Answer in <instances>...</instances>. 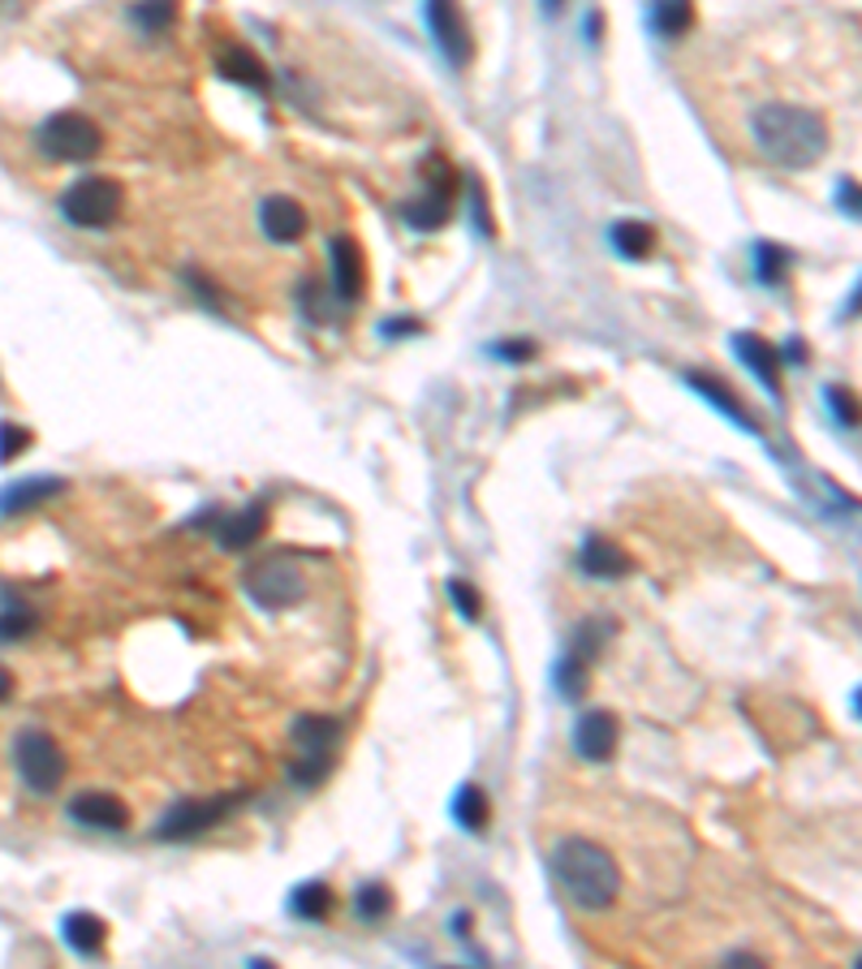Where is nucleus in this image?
Listing matches in <instances>:
<instances>
[{"label": "nucleus", "mask_w": 862, "mask_h": 969, "mask_svg": "<svg viewBox=\"0 0 862 969\" xmlns=\"http://www.w3.org/2000/svg\"><path fill=\"white\" fill-rule=\"evenodd\" d=\"M751 134H755V147L781 168H811L824 160L832 143L829 121L797 104H763L751 117Z\"/></svg>", "instance_id": "obj_1"}, {"label": "nucleus", "mask_w": 862, "mask_h": 969, "mask_svg": "<svg viewBox=\"0 0 862 969\" xmlns=\"http://www.w3.org/2000/svg\"><path fill=\"white\" fill-rule=\"evenodd\" d=\"M552 871L569 901L582 913H599L621 897V867L617 858L587 836H565L552 853Z\"/></svg>", "instance_id": "obj_2"}, {"label": "nucleus", "mask_w": 862, "mask_h": 969, "mask_svg": "<svg viewBox=\"0 0 862 969\" xmlns=\"http://www.w3.org/2000/svg\"><path fill=\"white\" fill-rule=\"evenodd\" d=\"M35 143H39V151L52 156V160L82 164V160H91V156H100L104 134L100 126H96L91 117H82V112H52V117L39 126Z\"/></svg>", "instance_id": "obj_3"}, {"label": "nucleus", "mask_w": 862, "mask_h": 969, "mask_svg": "<svg viewBox=\"0 0 862 969\" xmlns=\"http://www.w3.org/2000/svg\"><path fill=\"white\" fill-rule=\"evenodd\" d=\"M61 216L78 228H108L121 216V186L112 177H78L61 194Z\"/></svg>", "instance_id": "obj_4"}, {"label": "nucleus", "mask_w": 862, "mask_h": 969, "mask_svg": "<svg viewBox=\"0 0 862 969\" xmlns=\"http://www.w3.org/2000/svg\"><path fill=\"white\" fill-rule=\"evenodd\" d=\"M246 590H251V599L267 608V613H285V608H294L302 595H306V581L302 574L294 569V560L281 551V556H264V560H255L251 569H246Z\"/></svg>", "instance_id": "obj_5"}, {"label": "nucleus", "mask_w": 862, "mask_h": 969, "mask_svg": "<svg viewBox=\"0 0 862 969\" xmlns=\"http://www.w3.org/2000/svg\"><path fill=\"white\" fill-rule=\"evenodd\" d=\"M13 758H18V775L27 780L31 793H43V797H48V793L61 789V780H66V754H61V745L52 742L43 728L18 733Z\"/></svg>", "instance_id": "obj_6"}, {"label": "nucleus", "mask_w": 862, "mask_h": 969, "mask_svg": "<svg viewBox=\"0 0 862 969\" xmlns=\"http://www.w3.org/2000/svg\"><path fill=\"white\" fill-rule=\"evenodd\" d=\"M341 737V724L329 720V715H298V724H294V742H298V763L290 767L294 775V784L302 789H311V784H320L324 775H329V745Z\"/></svg>", "instance_id": "obj_7"}, {"label": "nucleus", "mask_w": 862, "mask_h": 969, "mask_svg": "<svg viewBox=\"0 0 862 969\" xmlns=\"http://www.w3.org/2000/svg\"><path fill=\"white\" fill-rule=\"evenodd\" d=\"M242 797H212V802H199V797H186V802H177V806H168V814L156 823V836L160 840H190V836H203V832H212L233 806H237Z\"/></svg>", "instance_id": "obj_8"}, {"label": "nucleus", "mask_w": 862, "mask_h": 969, "mask_svg": "<svg viewBox=\"0 0 862 969\" xmlns=\"http://www.w3.org/2000/svg\"><path fill=\"white\" fill-rule=\"evenodd\" d=\"M435 182H428V194L423 198H410L405 207H401V221L410 228H419V233H431V228H444L449 225V212H453V190H458V182H453V173L444 168V160H435Z\"/></svg>", "instance_id": "obj_9"}, {"label": "nucleus", "mask_w": 862, "mask_h": 969, "mask_svg": "<svg viewBox=\"0 0 862 969\" xmlns=\"http://www.w3.org/2000/svg\"><path fill=\"white\" fill-rule=\"evenodd\" d=\"M617 737H621V724H617V715L613 711H587L578 724H574V750H578V758H587V763H608L613 758V750H617Z\"/></svg>", "instance_id": "obj_10"}, {"label": "nucleus", "mask_w": 862, "mask_h": 969, "mask_svg": "<svg viewBox=\"0 0 862 969\" xmlns=\"http://www.w3.org/2000/svg\"><path fill=\"white\" fill-rule=\"evenodd\" d=\"M428 27H431L435 48H440L449 61L453 65L470 61V27H466V18H462L458 4H444V0L428 4Z\"/></svg>", "instance_id": "obj_11"}, {"label": "nucleus", "mask_w": 862, "mask_h": 969, "mask_svg": "<svg viewBox=\"0 0 862 969\" xmlns=\"http://www.w3.org/2000/svg\"><path fill=\"white\" fill-rule=\"evenodd\" d=\"M259 228H264L267 242L290 246V242H298L302 233H306V212H302L298 198H290V194H267L264 203H259Z\"/></svg>", "instance_id": "obj_12"}, {"label": "nucleus", "mask_w": 862, "mask_h": 969, "mask_svg": "<svg viewBox=\"0 0 862 969\" xmlns=\"http://www.w3.org/2000/svg\"><path fill=\"white\" fill-rule=\"evenodd\" d=\"M69 819L82 828H96V832H126L130 828V810L112 793H78L69 802Z\"/></svg>", "instance_id": "obj_13"}, {"label": "nucleus", "mask_w": 862, "mask_h": 969, "mask_svg": "<svg viewBox=\"0 0 862 969\" xmlns=\"http://www.w3.org/2000/svg\"><path fill=\"white\" fill-rule=\"evenodd\" d=\"M329 263H332V293L341 302H359L363 297V251L354 237H332L329 242Z\"/></svg>", "instance_id": "obj_14"}, {"label": "nucleus", "mask_w": 862, "mask_h": 969, "mask_svg": "<svg viewBox=\"0 0 862 969\" xmlns=\"http://www.w3.org/2000/svg\"><path fill=\"white\" fill-rule=\"evenodd\" d=\"M733 350H737L746 371L760 375V384L767 388V392L781 397V350H776L767 336H760V332H737V336H733Z\"/></svg>", "instance_id": "obj_15"}, {"label": "nucleus", "mask_w": 862, "mask_h": 969, "mask_svg": "<svg viewBox=\"0 0 862 969\" xmlns=\"http://www.w3.org/2000/svg\"><path fill=\"white\" fill-rule=\"evenodd\" d=\"M578 569H582L587 578L617 581V578H630V574H634V560L621 548H617L613 539H604V535H591V539L582 544V551H578Z\"/></svg>", "instance_id": "obj_16"}, {"label": "nucleus", "mask_w": 862, "mask_h": 969, "mask_svg": "<svg viewBox=\"0 0 862 969\" xmlns=\"http://www.w3.org/2000/svg\"><path fill=\"white\" fill-rule=\"evenodd\" d=\"M216 69H221V78L242 82V87H251V91H267V87H272L267 65L259 61L251 48H242V43H225V48L216 52Z\"/></svg>", "instance_id": "obj_17"}, {"label": "nucleus", "mask_w": 862, "mask_h": 969, "mask_svg": "<svg viewBox=\"0 0 862 969\" xmlns=\"http://www.w3.org/2000/svg\"><path fill=\"white\" fill-rule=\"evenodd\" d=\"M267 530V505H246L242 513H233L221 521V530H216V539H221V548L229 551H246L251 544H259V535Z\"/></svg>", "instance_id": "obj_18"}, {"label": "nucleus", "mask_w": 862, "mask_h": 969, "mask_svg": "<svg viewBox=\"0 0 862 969\" xmlns=\"http://www.w3.org/2000/svg\"><path fill=\"white\" fill-rule=\"evenodd\" d=\"M61 936L74 952H82V957H96L104 948V939H108V922L96 918V913H69L66 922H61Z\"/></svg>", "instance_id": "obj_19"}, {"label": "nucleus", "mask_w": 862, "mask_h": 969, "mask_svg": "<svg viewBox=\"0 0 862 969\" xmlns=\"http://www.w3.org/2000/svg\"><path fill=\"white\" fill-rule=\"evenodd\" d=\"M61 479H27V483H13L0 491V513H27L35 505H43V500H52L57 491H61Z\"/></svg>", "instance_id": "obj_20"}, {"label": "nucleus", "mask_w": 862, "mask_h": 969, "mask_svg": "<svg viewBox=\"0 0 862 969\" xmlns=\"http://www.w3.org/2000/svg\"><path fill=\"white\" fill-rule=\"evenodd\" d=\"M608 242L621 258H652L656 251V228L638 225V221H617L608 228Z\"/></svg>", "instance_id": "obj_21"}, {"label": "nucleus", "mask_w": 862, "mask_h": 969, "mask_svg": "<svg viewBox=\"0 0 862 969\" xmlns=\"http://www.w3.org/2000/svg\"><path fill=\"white\" fill-rule=\"evenodd\" d=\"M690 384H695L698 392H703V397L716 405V410H725V414H729L737 427H746V431H760V427H755V419H751V410H746V405H742V401H737V397H733L729 388L721 384L716 375H698V371H695V375H690Z\"/></svg>", "instance_id": "obj_22"}, {"label": "nucleus", "mask_w": 862, "mask_h": 969, "mask_svg": "<svg viewBox=\"0 0 862 969\" xmlns=\"http://www.w3.org/2000/svg\"><path fill=\"white\" fill-rule=\"evenodd\" d=\"M290 909H294L298 918H306V922H320V918H329V909H332V888L320 883V879H311V883H302L298 892H294Z\"/></svg>", "instance_id": "obj_23"}, {"label": "nucleus", "mask_w": 862, "mask_h": 969, "mask_svg": "<svg viewBox=\"0 0 862 969\" xmlns=\"http://www.w3.org/2000/svg\"><path fill=\"white\" fill-rule=\"evenodd\" d=\"M458 823H462L466 832H483L488 828V819H492V810H488V797H483V789H474V784H466L462 793H458Z\"/></svg>", "instance_id": "obj_24"}, {"label": "nucleus", "mask_w": 862, "mask_h": 969, "mask_svg": "<svg viewBox=\"0 0 862 969\" xmlns=\"http://www.w3.org/2000/svg\"><path fill=\"white\" fill-rule=\"evenodd\" d=\"M652 27H656L664 39H677L682 31L695 27V9H690V4H656V9H652Z\"/></svg>", "instance_id": "obj_25"}, {"label": "nucleus", "mask_w": 862, "mask_h": 969, "mask_svg": "<svg viewBox=\"0 0 862 969\" xmlns=\"http://www.w3.org/2000/svg\"><path fill=\"white\" fill-rule=\"evenodd\" d=\"M755 267H760L763 285H781L785 281V267H790V255L772 242H755Z\"/></svg>", "instance_id": "obj_26"}, {"label": "nucleus", "mask_w": 862, "mask_h": 969, "mask_svg": "<svg viewBox=\"0 0 862 969\" xmlns=\"http://www.w3.org/2000/svg\"><path fill=\"white\" fill-rule=\"evenodd\" d=\"M354 909H359L363 922H380V918H389V909H393V892H389L384 883H366V888H359Z\"/></svg>", "instance_id": "obj_27"}, {"label": "nucleus", "mask_w": 862, "mask_h": 969, "mask_svg": "<svg viewBox=\"0 0 862 969\" xmlns=\"http://www.w3.org/2000/svg\"><path fill=\"white\" fill-rule=\"evenodd\" d=\"M298 306H302V315H306L311 323H329V315H332L329 285H320V281H302V285H298Z\"/></svg>", "instance_id": "obj_28"}, {"label": "nucleus", "mask_w": 862, "mask_h": 969, "mask_svg": "<svg viewBox=\"0 0 862 969\" xmlns=\"http://www.w3.org/2000/svg\"><path fill=\"white\" fill-rule=\"evenodd\" d=\"M604 638H608V620H582L578 634H574V643H569V655H578V659L591 664L599 655V646H604Z\"/></svg>", "instance_id": "obj_29"}, {"label": "nucleus", "mask_w": 862, "mask_h": 969, "mask_svg": "<svg viewBox=\"0 0 862 969\" xmlns=\"http://www.w3.org/2000/svg\"><path fill=\"white\" fill-rule=\"evenodd\" d=\"M587 659H578V655H565L561 659V668H557V685H561V694L565 698H582L587 694Z\"/></svg>", "instance_id": "obj_30"}, {"label": "nucleus", "mask_w": 862, "mask_h": 969, "mask_svg": "<svg viewBox=\"0 0 862 969\" xmlns=\"http://www.w3.org/2000/svg\"><path fill=\"white\" fill-rule=\"evenodd\" d=\"M130 18L138 27H147V31H165V27H173L177 9H173V4H156V9H151V4H134Z\"/></svg>", "instance_id": "obj_31"}, {"label": "nucleus", "mask_w": 862, "mask_h": 969, "mask_svg": "<svg viewBox=\"0 0 862 969\" xmlns=\"http://www.w3.org/2000/svg\"><path fill=\"white\" fill-rule=\"evenodd\" d=\"M31 444V431L27 427H13V422H0V461H13L18 452Z\"/></svg>", "instance_id": "obj_32"}, {"label": "nucleus", "mask_w": 862, "mask_h": 969, "mask_svg": "<svg viewBox=\"0 0 862 969\" xmlns=\"http://www.w3.org/2000/svg\"><path fill=\"white\" fill-rule=\"evenodd\" d=\"M449 595H453V604H458V613H462L466 620H479L483 604H479V595H474V586H470V581L453 578V581H449Z\"/></svg>", "instance_id": "obj_33"}, {"label": "nucleus", "mask_w": 862, "mask_h": 969, "mask_svg": "<svg viewBox=\"0 0 862 969\" xmlns=\"http://www.w3.org/2000/svg\"><path fill=\"white\" fill-rule=\"evenodd\" d=\"M497 354L505 358V362H531V358H535V341H527V336H513V341H500V345H497Z\"/></svg>", "instance_id": "obj_34"}, {"label": "nucleus", "mask_w": 862, "mask_h": 969, "mask_svg": "<svg viewBox=\"0 0 862 969\" xmlns=\"http://www.w3.org/2000/svg\"><path fill=\"white\" fill-rule=\"evenodd\" d=\"M31 613H4L0 616V638H22V634H31Z\"/></svg>", "instance_id": "obj_35"}, {"label": "nucleus", "mask_w": 862, "mask_h": 969, "mask_svg": "<svg viewBox=\"0 0 862 969\" xmlns=\"http://www.w3.org/2000/svg\"><path fill=\"white\" fill-rule=\"evenodd\" d=\"M721 969H767L760 961V957H751V952H729L725 961H721Z\"/></svg>", "instance_id": "obj_36"}, {"label": "nucleus", "mask_w": 862, "mask_h": 969, "mask_svg": "<svg viewBox=\"0 0 862 969\" xmlns=\"http://www.w3.org/2000/svg\"><path fill=\"white\" fill-rule=\"evenodd\" d=\"M829 401L832 410L841 414V422H854V405H850V397H841V388H829Z\"/></svg>", "instance_id": "obj_37"}, {"label": "nucleus", "mask_w": 862, "mask_h": 969, "mask_svg": "<svg viewBox=\"0 0 862 969\" xmlns=\"http://www.w3.org/2000/svg\"><path fill=\"white\" fill-rule=\"evenodd\" d=\"M841 203H845V207H850V216H854V212H859V190H854V182H850V177H845V182H841Z\"/></svg>", "instance_id": "obj_38"}, {"label": "nucleus", "mask_w": 862, "mask_h": 969, "mask_svg": "<svg viewBox=\"0 0 862 969\" xmlns=\"http://www.w3.org/2000/svg\"><path fill=\"white\" fill-rule=\"evenodd\" d=\"M13 694V677H9V668H0V703Z\"/></svg>", "instance_id": "obj_39"}, {"label": "nucleus", "mask_w": 862, "mask_h": 969, "mask_svg": "<svg viewBox=\"0 0 862 969\" xmlns=\"http://www.w3.org/2000/svg\"><path fill=\"white\" fill-rule=\"evenodd\" d=\"M251 969H272V961H255Z\"/></svg>", "instance_id": "obj_40"}]
</instances>
